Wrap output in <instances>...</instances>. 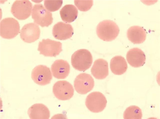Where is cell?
<instances>
[{"label": "cell", "instance_id": "cell-13", "mask_svg": "<svg viewBox=\"0 0 160 119\" xmlns=\"http://www.w3.org/2000/svg\"><path fill=\"white\" fill-rule=\"evenodd\" d=\"M126 57L128 63L133 68H140L145 63L146 56L144 52L138 48L130 50L127 52Z\"/></svg>", "mask_w": 160, "mask_h": 119}, {"label": "cell", "instance_id": "cell-22", "mask_svg": "<svg viewBox=\"0 0 160 119\" xmlns=\"http://www.w3.org/2000/svg\"><path fill=\"white\" fill-rule=\"evenodd\" d=\"M74 3L80 11L86 12L89 10L93 4L92 1H74Z\"/></svg>", "mask_w": 160, "mask_h": 119}, {"label": "cell", "instance_id": "cell-4", "mask_svg": "<svg viewBox=\"0 0 160 119\" xmlns=\"http://www.w3.org/2000/svg\"><path fill=\"white\" fill-rule=\"evenodd\" d=\"M85 103L86 107L90 111L98 113L102 112L105 109L107 101L101 93L94 92L88 96Z\"/></svg>", "mask_w": 160, "mask_h": 119}, {"label": "cell", "instance_id": "cell-9", "mask_svg": "<svg viewBox=\"0 0 160 119\" xmlns=\"http://www.w3.org/2000/svg\"><path fill=\"white\" fill-rule=\"evenodd\" d=\"M53 93L58 100L62 101L70 99L73 96L74 89L72 85L65 81H59L53 86Z\"/></svg>", "mask_w": 160, "mask_h": 119}, {"label": "cell", "instance_id": "cell-12", "mask_svg": "<svg viewBox=\"0 0 160 119\" xmlns=\"http://www.w3.org/2000/svg\"><path fill=\"white\" fill-rule=\"evenodd\" d=\"M52 34L56 39L64 40L72 37L74 34V30L71 24L59 22L53 27Z\"/></svg>", "mask_w": 160, "mask_h": 119}, {"label": "cell", "instance_id": "cell-17", "mask_svg": "<svg viewBox=\"0 0 160 119\" xmlns=\"http://www.w3.org/2000/svg\"><path fill=\"white\" fill-rule=\"evenodd\" d=\"M28 114L31 119H48L50 112L48 108L42 104H35L29 109Z\"/></svg>", "mask_w": 160, "mask_h": 119}, {"label": "cell", "instance_id": "cell-7", "mask_svg": "<svg viewBox=\"0 0 160 119\" xmlns=\"http://www.w3.org/2000/svg\"><path fill=\"white\" fill-rule=\"evenodd\" d=\"M32 4L29 1H16L12 5L11 12L12 15L20 20L27 19L31 16Z\"/></svg>", "mask_w": 160, "mask_h": 119}, {"label": "cell", "instance_id": "cell-14", "mask_svg": "<svg viewBox=\"0 0 160 119\" xmlns=\"http://www.w3.org/2000/svg\"><path fill=\"white\" fill-rule=\"evenodd\" d=\"M51 70L54 77L58 79H63L67 77L70 73V65L67 61L58 60L52 64Z\"/></svg>", "mask_w": 160, "mask_h": 119}, {"label": "cell", "instance_id": "cell-20", "mask_svg": "<svg viewBox=\"0 0 160 119\" xmlns=\"http://www.w3.org/2000/svg\"><path fill=\"white\" fill-rule=\"evenodd\" d=\"M125 119H141L142 117V110L135 105L127 108L124 113Z\"/></svg>", "mask_w": 160, "mask_h": 119}, {"label": "cell", "instance_id": "cell-21", "mask_svg": "<svg viewBox=\"0 0 160 119\" xmlns=\"http://www.w3.org/2000/svg\"><path fill=\"white\" fill-rule=\"evenodd\" d=\"M63 3L62 0L50 1L46 0L44 1V6L49 11L53 12L58 10L62 7Z\"/></svg>", "mask_w": 160, "mask_h": 119}, {"label": "cell", "instance_id": "cell-1", "mask_svg": "<svg viewBox=\"0 0 160 119\" xmlns=\"http://www.w3.org/2000/svg\"><path fill=\"white\" fill-rule=\"evenodd\" d=\"M119 33L118 26L114 21L106 20L100 22L97 28V33L102 40L106 42L115 40Z\"/></svg>", "mask_w": 160, "mask_h": 119}, {"label": "cell", "instance_id": "cell-6", "mask_svg": "<svg viewBox=\"0 0 160 119\" xmlns=\"http://www.w3.org/2000/svg\"><path fill=\"white\" fill-rule=\"evenodd\" d=\"M38 50L45 56L56 57L62 51V44L49 39H43L39 42Z\"/></svg>", "mask_w": 160, "mask_h": 119}, {"label": "cell", "instance_id": "cell-5", "mask_svg": "<svg viewBox=\"0 0 160 119\" xmlns=\"http://www.w3.org/2000/svg\"><path fill=\"white\" fill-rule=\"evenodd\" d=\"M0 26L1 36L4 39L14 38L20 32L19 24L18 21L12 18L4 19L1 21Z\"/></svg>", "mask_w": 160, "mask_h": 119}, {"label": "cell", "instance_id": "cell-2", "mask_svg": "<svg viewBox=\"0 0 160 119\" xmlns=\"http://www.w3.org/2000/svg\"><path fill=\"white\" fill-rule=\"evenodd\" d=\"M91 52L86 49H80L75 51L72 56L71 63L76 70L85 71L89 69L92 62Z\"/></svg>", "mask_w": 160, "mask_h": 119}, {"label": "cell", "instance_id": "cell-10", "mask_svg": "<svg viewBox=\"0 0 160 119\" xmlns=\"http://www.w3.org/2000/svg\"><path fill=\"white\" fill-rule=\"evenodd\" d=\"M31 76L36 83L42 86L49 84L52 79L50 69L43 65L36 66L32 70Z\"/></svg>", "mask_w": 160, "mask_h": 119}, {"label": "cell", "instance_id": "cell-19", "mask_svg": "<svg viewBox=\"0 0 160 119\" xmlns=\"http://www.w3.org/2000/svg\"><path fill=\"white\" fill-rule=\"evenodd\" d=\"M60 15L64 22L71 23L77 18L78 12L76 7L72 5H67L60 11Z\"/></svg>", "mask_w": 160, "mask_h": 119}, {"label": "cell", "instance_id": "cell-16", "mask_svg": "<svg viewBox=\"0 0 160 119\" xmlns=\"http://www.w3.org/2000/svg\"><path fill=\"white\" fill-rule=\"evenodd\" d=\"M146 30L140 26H135L130 27L127 32V36L132 43L135 44L143 43L146 38Z\"/></svg>", "mask_w": 160, "mask_h": 119}, {"label": "cell", "instance_id": "cell-3", "mask_svg": "<svg viewBox=\"0 0 160 119\" xmlns=\"http://www.w3.org/2000/svg\"><path fill=\"white\" fill-rule=\"evenodd\" d=\"M32 15L34 22L42 27H48L53 22L52 13L41 4L34 5Z\"/></svg>", "mask_w": 160, "mask_h": 119}, {"label": "cell", "instance_id": "cell-11", "mask_svg": "<svg viewBox=\"0 0 160 119\" xmlns=\"http://www.w3.org/2000/svg\"><path fill=\"white\" fill-rule=\"evenodd\" d=\"M41 30L38 25L35 23L26 24L21 29L20 36L24 42L28 43L35 42L39 38Z\"/></svg>", "mask_w": 160, "mask_h": 119}, {"label": "cell", "instance_id": "cell-8", "mask_svg": "<svg viewBox=\"0 0 160 119\" xmlns=\"http://www.w3.org/2000/svg\"><path fill=\"white\" fill-rule=\"evenodd\" d=\"M74 84L75 89L78 93L85 95L94 88L95 82L90 75L84 73L80 74L76 77Z\"/></svg>", "mask_w": 160, "mask_h": 119}, {"label": "cell", "instance_id": "cell-18", "mask_svg": "<svg viewBox=\"0 0 160 119\" xmlns=\"http://www.w3.org/2000/svg\"><path fill=\"white\" fill-rule=\"evenodd\" d=\"M110 69L113 73L116 75H122L124 74L128 68L126 60L121 56L113 58L111 61Z\"/></svg>", "mask_w": 160, "mask_h": 119}, {"label": "cell", "instance_id": "cell-15", "mask_svg": "<svg viewBox=\"0 0 160 119\" xmlns=\"http://www.w3.org/2000/svg\"><path fill=\"white\" fill-rule=\"evenodd\" d=\"M92 75L98 80H103L109 75L108 64L104 59H99L94 62L91 69Z\"/></svg>", "mask_w": 160, "mask_h": 119}]
</instances>
